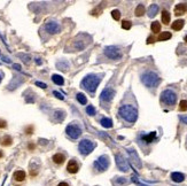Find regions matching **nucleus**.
Wrapping results in <instances>:
<instances>
[{
  "instance_id": "79ce46f5",
  "label": "nucleus",
  "mask_w": 187,
  "mask_h": 186,
  "mask_svg": "<svg viewBox=\"0 0 187 186\" xmlns=\"http://www.w3.org/2000/svg\"><path fill=\"white\" fill-rule=\"evenodd\" d=\"M154 39L153 37H148V39H147V44H152V43H154Z\"/></svg>"
},
{
  "instance_id": "dca6fc26",
  "label": "nucleus",
  "mask_w": 187,
  "mask_h": 186,
  "mask_svg": "<svg viewBox=\"0 0 187 186\" xmlns=\"http://www.w3.org/2000/svg\"><path fill=\"white\" fill-rule=\"evenodd\" d=\"M187 10V4H179V5H177L176 7H175V14L177 15V16H179V15H183L185 12Z\"/></svg>"
},
{
  "instance_id": "20e7f679",
  "label": "nucleus",
  "mask_w": 187,
  "mask_h": 186,
  "mask_svg": "<svg viewBox=\"0 0 187 186\" xmlns=\"http://www.w3.org/2000/svg\"><path fill=\"white\" fill-rule=\"evenodd\" d=\"M177 101V94L172 90H164L161 93V102L168 105V106H173Z\"/></svg>"
},
{
  "instance_id": "7ed1b4c3",
  "label": "nucleus",
  "mask_w": 187,
  "mask_h": 186,
  "mask_svg": "<svg viewBox=\"0 0 187 186\" xmlns=\"http://www.w3.org/2000/svg\"><path fill=\"white\" fill-rule=\"evenodd\" d=\"M141 82L147 88H156L161 83V78L154 71H146L141 75Z\"/></svg>"
},
{
  "instance_id": "6ab92c4d",
  "label": "nucleus",
  "mask_w": 187,
  "mask_h": 186,
  "mask_svg": "<svg viewBox=\"0 0 187 186\" xmlns=\"http://www.w3.org/2000/svg\"><path fill=\"white\" fill-rule=\"evenodd\" d=\"M53 162L55 163V164H62L64 161H66V158H64V155L63 154H61V153H58V154H55L54 156H53Z\"/></svg>"
},
{
  "instance_id": "bb28decb",
  "label": "nucleus",
  "mask_w": 187,
  "mask_h": 186,
  "mask_svg": "<svg viewBox=\"0 0 187 186\" xmlns=\"http://www.w3.org/2000/svg\"><path fill=\"white\" fill-rule=\"evenodd\" d=\"M145 12H146V9H145V6L144 5H138V7L136 8V16L138 18H140V16H142L145 14Z\"/></svg>"
},
{
  "instance_id": "9b49d317",
  "label": "nucleus",
  "mask_w": 187,
  "mask_h": 186,
  "mask_svg": "<svg viewBox=\"0 0 187 186\" xmlns=\"http://www.w3.org/2000/svg\"><path fill=\"white\" fill-rule=\"evenodd\" d=\"M45 29H46V31H47L48 34H51V35L59 34L60 31H61V27H60V24L59 23H56V22H54V21H50V22H47V23L45 24Z\"/></svg>"
},
{
  "instance_id": "412c9836",
  "label": "nucleus",
  "mask_w": 187,
  "mask_h": 186,
  "mask_svg": "<svg viewBox=\"0 0 187 186\" xmlns=\"http://www.w3.org/2000/svg\"><path fill=\"white\" fill-rule=\"evenodd\" d=\"M112 183H114V185L115 186H124L128 184L129 180L124 177H116V179H114Z\"/></svg>"
},
{
  "instance_id": "4c0bfd02",
  "label": "nucleus",
  "mask_w": 187,
  "mask_h": 186,
  "mask_svg": "<svg viewBox=\"0 0 187 186\" xmlns=\"http://www.w3.org/2000/svg\"><path fill=\"white\" fill-rule=\"evenodd\" d=\"M20 56H21V58H23L22 60L26 62V63H29V59H30V56H28V55H23V54H20Z\"/></svg>"
},
{
  "instance_id": "7c9ffc66",
  "label": "nucleus",
  "mask_w": 187,
  "mask_h": 186,
  "mask_svg": "<svg viewBox=\"0 0 187 186\" xmlns=\"http://www.w3.org/2000/svg\"><path fill=\"white\" fill-rule=\"evenodd\" d=\"M179 110L181 112H186L187 110V100H181L179 104Z\"/></svg>"
},
{
  "instance_id": "2eb2a0df",
  "label": "nucleus",
  "mask_w": 187,
  "mask_h": 186,
  "mask_svg": "<svg viewBox=\"0 0 187 186\" xmlns=\"http://www.w3.org/2000/svg\"><path fill=\"white\" fill-rule=\"evenodd\" d=\"M64 117H66V113L63 110H55L54 114H53V120L58 123L62 122L64 120Z\"/></svg>"
},
{
  "instance_id": "ddd939ff",
  "label": "nucleus",
  "mask_w": 187,
  "mask_h": 186,
  "mask_svg": "<svg viewBox=\"0 0 187 186\" xmlns=\"http://www.w3.org/2000/svg\"><path fill=\"white\" fill-rule=\"evenodd\" d=\"M67 170H68V172H70V174H76V172H78V170H79V166H78V163H77L75 160H70L68 166H67Z\"/></svg>"
},
{
  "instance_id": "c85d7f7f",
  "label": "nucleus",
  "mask_w": 187,
  "mask_h": 186,
  "mask_svg": "<svg viewBox=\"0 0 187 186\" xmlns=\"http://www.w3.org/2000/svg\"><path fill=\"white\" fill-rule=\"evenodd\" d=\"M77 100H78V102L80 104V105H86V102H87V99L86 97L83 94V93H77Z\"/></svg>"
},
{
  "instance_id": "39448f33",
  "label": "nucleus",
  "mask_w": 187,
  "mask_h": 186,
  "mask_svg": "<svg viewBox=\"0 0 187 186\" xmlns=\"http://www.w3.org/2000/svg\"><path fill=\"white\" fill-rule=\"evenodd\" d=\"M103 52H104V55L111 60H119V59H122V55H123L122 51L116 46H107V47H104Z\"/></svg>"
},
{
  "instance_id": "473e14b6",
  "label": "nucleus",
  "mask_w": 187,
  "mask_h": 186,
  "mask_svg": "<svg viewBox=\"0 0 187 186\" xmlns=\"http://www.w3.org/2000/svg\"><path fill=\"white\" fill-rule=\"evenodd\" d=\"M131 27H132V23H131L130 21H123V22H122V28H123V29L130 30Z\"/></svg>"
},
{
  "instance_id": "e433bc0d",
  "label": "nucleus",
  "mask_w": 187,
  "mask_h": 186,
  "mask_svg": "<svg viewBox=\"0 0 187 186\" xmlns=\"http://www.w3.org/2000/svg\"><path fill=\"white\" fill-rule=\"evenodd\" d=\"M36 85L39 86V88H42V89H46L47 88V85L45 83H42V82H36Z\"/></svg>"
},
{
  "instance_id": "9d476101",
  "label": "nucleus",
  "mask_w": 187,
  "mask_h": 186,
  "mask_svg": "<svg viewBox=\"0 0 187 186\" xmlns=\"http://www.w3.org/2000/svg\"><path fill=\"white\" fill-rule=\"evenodd\" d=\"M115 96V90L110 89V88H107L101 92L100 94V100H101L102 104H109L112 98Z\"/></svg>"
},
{
  "instance_id": "58836bf2",
  "label": "nucleus",
  "mask_w": 187,
  "mask_h": 186,
  "mask_svg": "<svg viewBox=\"0 0 187 186\" xmlns=\"http://www.w3.org/2000/svg\"><path fill=\"white\" fill-rule=\"evenodd\" d=\"M26 132L28 133V134H31V133L34 132V126H28L26 129Z\"/></svg>"
},
{
  "instance_id": "a211bd4d",
  "label": "nucleus",
  "mask_w": 187,
  "mask_h": 186,
  "mask_svg": "<svg viewBox=\"0 0 187 186\" xmlns=\"http://www.w3.org/2000/svg\"><path fill=\"white\" fill-rule=\"evenodd\" d=\"M14 179L16 180V182H23L24 179H26V172L23 171V170H17L14 172Z\"/></svg>"
},
{
  "instance_id": "b1692460",
  "label": "nucleus",
  "mask_w": 187,
  "mask_h": 186,
  "mask_svg": "<svg viewBox=\"0 0 187 186\" xmlns=\"http://www.w3.org/2000/svg\"><path fill=\"white\" fill-rule=\"evenodd\" d=\"M162 22H163L165 26L170 23V14H169V12H167V10H163V12H162Z\"/></svg>"
},
{
  "instance_id": "f704fd0d",
  "label": "nucleus",
  "mask_w": 187,
  "mask_h": 186,
  "mask_svg": "<svg viewBox=\"0 0 187 186\" xmlns=\"http://www.w3.org/2000/svg\"><path fill=\"white\" fill-rule=\"evenodd\" d=\"M132 182H134L138 186H148V185H145V184H142V183H140V182H139V179H138L137 176H134V175L132 176Z\"/></svg>"
},
{
  "instance_id": "0eeeda50",
  "label": "nucleus",
  "mask_w": 187,
  "mask_h": 186,
  "mask_svg": "<svg viewBox=\"0 0 187 186\" xmlns=\"http://www.w3.org/2000/svg\"><path fill=\"white\" fill-rule=\"evenodd\" d=\"M66 132H67V134H68L70 138L77 139V138H79V136L82 134V128H80L78 124L71 123L66 128Z\"/></svg>"
},
{
  "instance_id": "a18cd8bd",
  "label": "nucleus",
  "mask_w": 187,
  "mask_h": 186,
  "mask_svg": "<svg viewBox=\"0 0 187 186\" xmlns=\"http://www.w3.org/2000/svg\"><path fill=\"white\" fill-rule=\"evenodd\" d=\"M14 68H15L16 70H21V67H20L18 64H14Z\"/></svg>"
},
{
  "instance_id": "393cba45",
  "label": "nucleus",
  "mask_w": 187,
  "mask_h": 186,
  "mask_svg": "<svg viewBox=\"0 0 187 186\" xmlns=\"http://www.w3.org/2000/svg\"><path fill=\"white\" fill-rule=\"evenodd\" d=\"M150 29H152V31H153L154 34H159L161 31V24H160V22H157V21L153 22L152 26H150Z\"/></svg>"
},
{
  "instance_id": "3c124183",
  "label": "nucleus",
  "mask_w": 187,
  "mask_h": 186,
  "mask_svg": "<svg viewBox=\"0 0 187 186\" xmlns=\"http://www.w3.org/2000/svg\"><path fill=\"white\" fill-rule=\"evenodd\" d=\"M0 55H1V51H0Z\"/></svg>"
},
{
  "instance_id": "4be33fe9",
  "label": "nucleus",
  "mask_w": 187,
  "mask_h": 186,
  "mask_svg": "<svg viewBox=\"0 0 187 186\" xmlns=\"http://www.w3.org/2000/svg\"><path fill=\"white\" fill-rule=\"evenodd\" d=\"M157 12H159V6H157L156 4L150 5L149 8H148V16H149V18H154V16L157 14Z\"/></svg>"
},
{
  "instance_id": "423d86ee",
  "label": "nucleus",
  "mask_w": 187,
  "mask_h": 186,
  "mask_svg": "<svg viewBox=\"0 0 187 186\" xmlns=\"http://www.w3.org/2000/svg\"><path fill=\"white\" fill-rule=\"evenodd\" d=\"M95 142H93L92 140H87L84 139L79 142V146H78V150L79 152L83 154V155H88L90 153H92L94 148H95Z\"/></svg>"
},
{
  "instance_id": "a19ab883",
  "label": "nucleus",
  "mask_w": 187,
  "mask_h": 186,
  "mask_svg": "<svg viewBox=\"0 0 187 186\" xmlns=\"http://www.w3.org/2000/svg\"><path fill=\"white\" fill-rule=\"evenodd\" d=\"M6 121H4V120H0V129H2V128H6Z\"/></svg>"
},
{
  "instance_id": "f3484780",
  "label": "nucleus",
  "mask_w": 187,
  "mask_h": 186,
  "mask_svg": "<svg viewBox=\"0 0 187 186\" xmlns=\"http://www.w3.org/2000/svg\"><path fill=\"white\" fill-rule=\"evenodd\" d=\"M171 179L173 182H176V183H181V182H184L185 176L181 172H172L171 174Z\"/></svg>"
},
{
  "instance_id": "ea45409f",
  "label": "nucleus",
  "mask_w": 187,
  "mask_h": 186,
  "mask_svg": "<svg viewBox=\"0 0 187 186\" xmlns=\"http://www.w3.org/2000/svg\"><path fill=\"white\" fill-rule=\"evenodd\" d=\"M179 118H180V121H181V122H183V123L184 124H187V116H180V117H179Z\"/></svg>"
},
{
  "instance_id": "49530a36",
  "label": "nucleus",
  "mask_w": 187,
  "mask_h": 186,
  "mask_svg": "<svg viewBox=\"0 0 187 186\" xmlns=\"http://www.w3.org/2000/svg\"><path fill=\"white\" fill-rule=\"evenodd\" d=\"M34 145L30 144V145H29V150H34Z\"/></svg>"
},
{
  "instance_id": "a878e982",
  "label": "nucleus",
  "mask_w": 187,
  "mask_h": 186,
  "mask_svg": "<svg viewBox=\"0 0 187 186\" xmlns=\"http://www.w3.org/2000/svg\"><path fill=\"white\" fill-rule=\"evenodd\" d=\"M52 80H53V82H54L56 85H63V83H64L63 77H61L60 75H53V76H52Z\"/></svg>"
},
{
  "instance_id": "09e8293b",
  "label": "nucleus",
  "mask_w": 187,
  "mask_h": 186,
  "mask_svg": "<svg viewBox=\"0 0 187 186\" xmlns=\"http://www.w3.org/2000/svg\"><path fill=\"white\" fill-rule=\"evenodd\" d=\"M1 156H2V153H1V152H0V158H1Z\"/></svg>"
},
{
  "instance_id": "aec40b11",
  "label": "nucleus",
  "mask_w": 187,
  "mask_h": 186,
  "mask_svg": "<svg viewBox=\"0 0 187 186\" xmlns=\"http://www.w3.org/2000/svg\"><path fill=\"white\" fill-rule=\"evenodd\" d=\"M184 20H177V21H175L173 23H172V26L171 28L175 30V31H179V30H181L183 27H184Z\"/></svg>"
},
{
  "instance_id": "c756f323",
  "label": "nucleus",
  "mask_w": 187,
  "mask_h": 186,
  "mask_svg": "<svg viewBox=\"0 0 187 186\" xmlns=\"http://www.w3.org/2000/svg\"><path fill=\"white\" fill-rule=\"evenodd\" d=\"M12 142H13V139L9 136H6V137H4L1 139V145L2 146H9V145H12Z\"/></svg>"
},
{
  "instance_id": "f8f14e48",
  "label": "nucleus",
  "mask_w": 187,
  "mask_h": 186,
  "mask_svg": "<svg viewBox=\"0 0 187 186\" xmlns=\"http://www.w3.org/2000/svg\"><path fill=\"white\" fill-rule=\"evenodd\" d=\"M128 153H129L130 159H131V161H132V163L134 164V167H137L138 169L141 168V161H140V159H139L137 152L134 151V150H128Z\"/></svg>"
},
{
  "instance_id": "de8ad7c7",
  "label": "nucleus",
  "mask_w": 187,
  "mask_h": 186,
  "mask_svg": "<svg viewBox=\"0 0 187 186\" xmlns=\"http://www.w3.org/2000/svg\"><path fill=\"white\" fill-rule=\"evenodd\" d=\"M185 42H186V43H187V35L185 36Z\"/></svg>"
},
{
  "instance_id": "2f4dec72",
  "label": "nucleus",
  "mask_w": 187,
  "mask_h": 186,
  "mask_svg": "<svg viewBox=\"0 0 187 186\" xmlns=\"http://www.w3.org/2000/svg\"><path fill=\"white\" fill-rule=\"evenodd\" d=\"M111 16L114 20H116V21H118L119 18H121V13H119L118 9H114L112 12H111Z\"/></svg>"
},
{
  "instance_id": "c03bdc74",
  "label": "nucleus",
  "mask_w": 187,
  "mask_h": 186,
  "mask_svg": "<svg viewBox=\"0 0 187 186\" xmlns=\"http://www.w3.org/2000/svg\"><path fill=\"white\" fill-rule=\"evenodd\" d=\"M58 186H69V185L67 184V183H66V182H62V183H60Z\"/></svg>"
},
{
  "instance_id": "6e6552de",
  "label": "nucleus",
  "mask_w": 187,
  "mask_h": 186,
  "mask_svg": "<svg viewBox=\"0 0 187 186\" xmlns=\"http://www.w3.org/2000/svg\"><path fill=\"white\" fill-rule=\"evenodd\" d=\"M109 167V159L106 155H101L99 159L94 162V168L98 171H104Z\"/></svg>"
},
{
  "instance_id": "8fccbe9b",
  "label": "nucleus",
  "mask_w": 187,
  "mask_h": 186,
  "mask_svg": "<svg viewBox=\"0 0 187 186\" xmlns=\"http://www.w3.org/2000/svg\"><path fill=\"white\" fill-rule=\"evenodd\" d=\"M0 82H1V74H0Z\"/></svg>"
},
{
  "instance_id": "f257e3e1",
  "label": "nucleus",
  "mask_w": 187,
  "mask_h": 186,
  "mask_svg": "<svg viewBox=\"0 0 187 186\" xmlns=\"http://www.w3.org/2000/svg\"><path fill=\"white\" fill-rule=\"evenodd\" d=\"M118 114L123 120L130 123H134L138 118V110L131 105H123L118 109Z\"/></svg>"
},
{
  "instance_id": "c9c22d12",
  "label": "nucleus",
  "mask_w": 187,
  "mask_h": 186,
  "mask_svg": "<svg viewBox=\"0 0 187 186\" xmlns=\"http://www.w3.org/2000/svg\"><path fill=\"white\" fill-rule=\"evenodd\" d=\"M53 94L58 98V99H60V100H63V99H64V97H63V96H62L60 92H58V91H54V92H53Z\"/></svg>"
},
{
  "instance_id": "cd10ccee",
  "label": "nucleus",
  "mask_w": 187,
  "mask_h": 186,
  "mask_svg": "<svg viewBox=\"0 0 187 186\" xmlns=\"http://www.w3.org/2000/svg\"><path fill=\"white\" fill-rule=\"evenodd\" d=\"M170 38H171L170 32H162V34H160L157 39H159L160 42H164V40H169Z\"/></svg>"
},
{
  "instance_id": "37998d69",
  "label": "nucleus",
  "mask_w": 187,
  "mask_h": 186,
  "mask_svg": "<svg viewBox=\"0 0 187 186\" xmlns=\"http://www.w3.org/2000/svg\"><path fill=\"white\" fill-rule=\"evenodd\" d=\"M2 60L5 62H7V63H10V60H9L8 58H6V56H2Z\"/></svg>"
},
{
  "instance_id": "5701e85b",
  "label": "nucleus",
  "mask_w": 187,
  "mask_h": 186,
  "mask_svg": "<svg viewBox=\"0 0 187 186\" xmlns=\"http://www.w3.org/2000/svg\"><path fill=\"white\" fill-rule=\"evenodd\" d=\"M100 123L103 128H107V129H110L112 128V121H111L110 118H107V117H104V118H102L101 121H100Z\"/></svg>"
},
{
  "instance_id": "f03ea898",
  "label": "nucleus",
  "mask_w": 187,
  "mask_h": 186,
  "mask_svg": "<svg viewBox=\"0 0 187 186\" xmlns=\"http://www.w3.org/2000/svg\"><path fill=\"white\" fill-rule=\"evenodd\" d=\"M100 82H101V77L91 74V75H87L85 78L82 80L80 86L83 89H85L86 91H88L91 93H94L96 88H98V85L100 84Z\"/></svg>"
},
{
  "instance_id": "72a5a7b5",
  "label": "nucleus",
  "mask_w": 187,
  "mask_h": 186,
  "mask_svg": "<svg viewBox=\"0 0 187 186\" xmlns=\"http://www.w3.org/2000/svg\"><path fill=\"white\" fill-rule=\"evenodd\" d=\"M86 113H87L88 115L93 116L94 114H95V108H94L93 106H88L86 108Z\"/></svg>"
},
{
  "instance_id": "4468645a",
  "label": "nucleus",
  "mask_w": 187,
  "mask_h": 186,
  "mask_svg": "<svg viewBox=\"0 0 187 186\" xmlns=\"http://www.w3.org/2000/svg\"><path fill=\"white\" fill-rule=\"evenodd\" d=\"M156 136H157V133L155 132V131H153V132L148 133V134H142V136H141V139H142L146 144H150V142H153L154 140H155Z\"/></svg>"
},
{
  "instance_id": "1a4fd4ad",
  "label": "nucleus",
  "mask_w": 187,
  "mask_h": 186,
  "mask_svg": "<svg viewBox=\"0 0 187 186\" xmlns=\"http://www.w3.org/2000/svg\"><path fill=\"white\" fill-rule=\"evenodd\" d=\"M115 161H116V166H117V168L121 170V171H123V172H126L129 171V163L128 161L125 160V158L122 155V154H116L115 155Z\"/></svg>"
}]
</instances>
